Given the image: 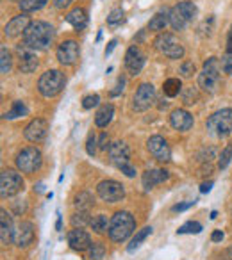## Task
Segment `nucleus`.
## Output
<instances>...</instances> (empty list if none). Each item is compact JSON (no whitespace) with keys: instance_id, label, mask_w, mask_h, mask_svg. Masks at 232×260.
I'll list each match as a JSON object with an SVG mask.
<instances>
[{"instance_id":"obj_19","label":"nucleus","mask_w":232,"mask_h":260,"mask_svg":"<svg viewBox=\"0 0 232 260\" xmlns=\"http://www.w3.org/2000/svg\"><path fill=\"white\" fill-rule=\"evenodd\" d=\"M29 25H31L29 16L23 13V15H18V16H15L13 20H9L8 25L4 27V34L8 38H16V36H20V34L25 32V29Z\"/></svg>"},{"instance_id":"obj_28","label":"nucleus","mask_w":232,"mask_h":260,"mask_svg":"<svg viewBox=\"0 0 232 260\" xmlns=\"http://www.w3.org/2000/svg\"><path fill=\"white\" fill-rule=\"evenodd\" d=\"M175 8H177L179 11H181V15L184 16L186 22H188V23L195 20V16H196V6L193 4V2H188V0H186V2H179V4L175 6Z\"/></svg>"},{"instance_id":"obj_15","label":"nucleus","mask_w":232,"mask_h":260,"mask_svg":"<svg viewBox=\"0 0 232 260\" xmlns=\"http://www.w3.org/2000/svg\"><path fill=\"white\" fill-rule=\"evenodd\" d=\"M145 54L139 50L138 47H131L125 54V66H127L129 73L131 75H138L139 72L143 70L145 66Z\"/></svg>"},{"instance_id":"obj_2","label":"nucleus","mask_w":232,"mask_h":260,"mask_svg":"<svg viewBox=\"0 0 232 260\" xmlns=\"http://www.w3.org/2000/svg\"><path fill=\"white\" fill-rule=\"evenodd\" d=\"M136 230V219L132 217L131 212H116L111 219V226H109V237L114 242H124L132 235Z\"/></svg>"},{"instance_id":"obj_46","label":"nucleus","mask_w":232,"mask_h":260,"mask_svg":"<svg viewBox=\"0 0 232 260\" xmlns=\"http://www.w3.org/2000/svg\"><path fill=\"white\" fill-rule=\"evenodd\" d=\"M124 86H125V79H124V77H120V79H118V82H116V87L111 91V96H118V94L124 91Z\"/></svg>"},{"instance_id":"obj_37","label":"nucleus","mask_w":232,"mask_h":260,"mask_svg":"<svg viewBox=\"0 0 232 260\" xmlns=\"http://www.w3.org/2000/svg\"><path fill=\"white\" fill-rule=\"evenodd\" d=\"M200 232H202V224L196 223V221H188V223L179 228L177 234L184 235V234H200Z\"/></svg>"},{"instance_id":"obj_24","label":"nucleus","mask_w":232,"mask_h":260,"mask_svg":"<svg viewBox=\"0 0 232 260\" xmlns=\"http://www.w3.org/2000/svg\"><path fill=\"white\" fill-rule=\"evenodd\" d=\"M112 116H114V107H112L111 104H105L98 109L97 116H95V123H97V126L104 128V126H107L109 123H111Z\"/></svg>"},{"instance_id":"obj_35","label":"nucleus","mask_w":232,"mask_h":260,"mask_svg":"<svg viewBox=\"0 0 232 260\" xmlns=\"http://www.w3.org/2000/svg\"><path fill=\"white\" fill-rule=\"evenodd\" d=\"M230 160H232V145H228L227 148L221 150L220 157H218V168H220V170H225V168L230 164Z\"/></svg>"},{"instance_id":"obj_29","label":"nucleus","mask_w":232,"mask_h":260,"mask_svg":"<svg viewBox=\"0 0 232 260\" xmlns=\"http://www.w3.org/2000/svg\"><path fill=\"white\" fill-rule=\"evenodd\" d=\"M152 230H154L152 226H145V228H141V230H139V232H136L134 239H132L131 244H129V248H127L129 251L132 253V251H134V249H138L139 246H141V242L145 241V239L149 237L150 234H152Z\"/></svg>"},{"instance_id":"obj_25","label":"nucleus","mask_w":232,"mask_h":260,"mask_svg":"<svg viewBox=\"0 0 232 260\" xmlns=\"http://www.w3.org/2000/svg\"><path fill=\"white\" fill-rule=\"evenodd\" d=\"M168 23H170V11H166V9H164V11L157 13V15L150 20L149 29L150 30H163Z\"/></svg>"},{"instance_id":"obj_18","label":"nucleus","mask_w":232,"mask_h":260,"mask_svg":"<svg viewBox=\"0 0 232 260\" xmlns=\"http://www.w3.org/2000/svg\"><path fill=\"white\" fill-rule=\"evenodd\" d=\"M34 237H36V234H34V224L29 223V221L20 223L18 230H16V234H15L16 246H18V248H27V246L33 244Z\"/></svg>"},{"instance_id":"obj_44","label":"nucleus","mask_w":232,"mask_h":260,"mask_svg":"<svg viewBox=\"0 0 232 260\" xmlns=\"http://www.w3.org/2000/svg\"><path fill=\"white\" fill-rule=\"evenodd\" d=\"M118 170H120L122 173H125V175H127L129 178L136 177V168L132 166L131 162H129V164H124V166H120V168H118Z\"/></svg>"},{"instance_id":"obj_30","label":"nucleus","mask_w":232,"mask_h":260,"mask_svg":"<svg viewBox=\"0 0 232 260\" xmlns=\"http://www.w3.org/2000/svg\"><path fill=\"white\" fill-rule=\"evenodd\" d=\"M27 112H29L27 105L23 104L22 100H16L15 104H13L11 111L4 114V119H16V118H20V116H27Z\"/></svg>"},{"instance_id":"obj_5","label":"nucleus","mask_w":232,"mask_h":260,"mask_svg":"<svg viewBox=\"0 0 232 260\" xmlns=\"http://www.w3.org/2000/svg\"><path fill=\"white\" fill-rule=\"evenodd\" d=\"M220 59L216 57H209L206 62H204V70L198 75V86L202 87L207 93H214L220 84Z\"/></svg>"},{"instance_id":"obj_9","label":"nucleus","mask_w":232,"mask_h":260,"mask_svg":"<svg viewBox=\"0 0 232 260\" xmlns=\"http://www.w3.org/2000/svg\"><path fill=\"white\" fill-rule=\"evenodd\" d=\"M97 194L107 203H118L125 198V189L116 180H102L97 185Z\"/></svg>"},{"instance_id":"obj_8","label":"nucleus","mask_w":232,"mask_h":260,"mask_svg":"<svg viewBox=\"0 0 232 260\" xmlns=\"http://www.w3.org/2000/svg\"><path fill=\"white\" fill-rule=\"evenodd\" d=\"M23 189V178L20 173L13 170H6L0 175V196L2 198H11L18 194Z\"/></svg>"},{"instance_id":"obj_39","label":"nucleus","mask_w":232,"mask_h":260,"mask_svg":"<svg viewBox=\"0 0 232 260\" xmlns=\"http://www.w3.org/2000/svg\"><path fill=\"white\" fill-rule=\"evenodd\" d=\"M122 22H124V11H122V9H112L107 16V25L116 27V25H120Z\"/></svg>"},{"instance_id":"obj_50","label":"nucleus","mask_w":232,"mask_h":260,"mask_svg":"<svg viewBox=\"0 0 232 260\" xmlns=\"http://www.w3.org/2000/svg\"><path fill=\"white\" fill-rule=\"evenodd\" d=\"M220 260H232V246L220 253Z\"/></svg>"},{"instance_id":"obj_33","label":"nucleus","mask_w":232,"mask_h":260,"mask_svg":"<svg viewBox=\"0 0 232 260\" xmlns=\"http://www.w3.org/2000/svg\"><path fill=\"white\" fill-rule=\"evenodd\" d=\"M170 25L173 27L175 30H182L186 25H188L186 18L181 15V11H179L177 8H171L170 9Z\"/></svg>"},{"instance_id":"obj_45","label":"nucleus","mask_w":232,"mask_h":260,"mask_svg":"<svg viewBox=\"0 0 232 260\" xmlns=\"http://www.w3.org/2000/svg\"><path fill=\"white\" fill-rule=\"evenodd\" d=\"M196 93L193 89H186V93H184V104H188V105H191V104H195V100H196Z\"/></svg>"},{"instance_id":"obj_31","label":"nucleus","mask_w":232,"mask_h":260,"mask_svg":"<svg viewBox=\"0 0 232 260\" xmlns=\"http://www.w3.org/2000/svg\"><path fill=\"white\" fill-rule=\"evenodd\" d=\"M48 0H22L20 2V9H22V13H34V11H40V9H43L45 6H47Z\"/></svg>"},{"instance_id":"obj_53","label":"nucleus","mask_w":232,"mask_h":260,"mask_svg":"<svg viewBox=\"0 0 232 260\" xmlns=\"http://www.w3.org/2000/svg\"><path fill=\"white\" fill-rule=\"evenodd\" d=\"M211 187H213V182H206V184L200 185V192H204V194H206V192L211 191Z\"/></svg>"},{"instance_id":"obj_22","label":"nucleus","mask_w":232,"mask_h":260,"mask_svg":"<svg viewBox=\"0 0 232 260\" xmlns=\"http://www.w3.org/2000/svg\"><path fill=\"white\" fill-rule=\"evenodd\" d=\"M170 178V173H168L166 170H149L143 173V187L147 189V191H150V189L154 187V185L157 184H163L164 180H168Z\"/></svg>"},{"instance_id":"obj_48","label":"nucleus","mask_w":232,"mask_h":260,"mask_svg":"<svg viewBox=\"0 0 232 260\" xmlns=\"http://www.w3.org/2000/svg\"><path fill=\"white\" fill-rule=\"evenodd\" d=\"M98 146H100V150H109V138H107V134H102L100 136V143H98Z\"/></svg>"},{"instance_id":"obj_34","label":"nucleus","mask_w":232,"mask_h":260,"mask_svg":"<svg viewBox=\"0 0 232 260\" xmlns=\"http://www.w3.org/2000/svg\"><path fill=\"white\" fill-rule=\"evenodd\" d=\"M0 72L9 73L11 72V54L6 47L0 48Z\"/></svg>"},{"instance_id":"obj_43","label":"nucleus","mask_w":232,"mask_h":260,"mask_svg":"<svg viewBox=\"0 0 232 260\" xmlns=\"http://www.w3.org/2000/svg\"><path fill=\"white\" fill-rule=\"evenodd\" d=\"M86 152H88V155H91V157H93V155H95V152H97V138H95L93 134H91L90 138H88Z\"/></svg>"},{"instance_id":"obj_38","label":"nucleus","mask_w":232,"mask_h":260,"mask_svg":"<svg viewBox=\"0 0 232 260\" xmlns=\"http://www.w3.org/2000/svg\"><path fill=\"white\" fill-rule=\"evenodd\" d=\"M104 255H105L104 244H102V242H93L91 248H90V255H88V258L90 260H100V258H104Z\"/></svg>"},{"instance_id":"obj_49","label":"nucleus","mask_w":232,"mask_h":260,"mask_svg":"<svg viewBox=\"0 0 232 260\" xmlns=\"http://www.w3.org/2000/svg\"><path fill=\"white\" fill-rule=\"evenodd\" d=\"M70 4H72V0H54V6L57 9H65V8H68Z\"/></svg>"},{"instance_id":"obj_6","label":"nucleus","mask_w":232,"mask_h":260,"mask_svg":"<svg viewBox=\"0 0 232 260\" xmlns=\"http://www.w3.org/2000/svg\"><path fill=\"white\" fill-rule=\"evenodd\" d=\"M41 162H43V157L36 146H27L16 155V168L22 173H36L41 168Z\"/></svg>"},{"instance_id":"obj_55","label":"nucleus","mask_w":232,"mask_h":260,"mask_svg":"<svg viewBox=\"0 0 232 260\" xmlns=\"http://www.w3.org/2000/svg\"><path fill=\"white\" fill-rule=\"evenodd\" d=\"M13 2H22V0H13Z\"/></svg>"},{"instance_id":"obj_51","label":"nucleus","mask_w":232,"mask_h":260,"mask_svg":"<svg viewBox=\"0 0 232 260\" xmlns=\"http://www.w3.org/2000/svg\"><path fill=\"white\" fill-rule=\"evenodd\" d=\"M116 45H118V41H116V40L109 41V43H107V48H105V57H107V55H111V52L116 48Z\"/></svg>"},{"instance_id":"obj_23","label":"nucleus","mask_w":232,"mask_h":260,"mask_svg":"<svg viewBox=\"0 0 232 260\" xmlns=\"http://www.w3.org/2000/svg\"><path fill=\"white\" fill-rule=\"evenodd\" d=\"M66 22L70 23V25L73 27V29L79 32V30H82L84 27L88 25V15L86 11H84L82 8H75L72 9V11L68 13V16H66Z\"/></svg>"},{"instance_id":"obj_7","label":"nucleus","mask_w":232,"mask_h":260,"mask_svg":"<svg viewBox=\"0 0 232 260\" xmlns=\"http://www.w3.org/2000/svg\"><path fill=\"white\" fill-rule=\"evenodd\" d=\"M154 45L156 48L161 52V54L168 55L170 59H181L184 55V47L175 40L173 34L170 32H161L159 36L154 40Z\"/></svg>"},{"instance_id":"obj_32","label":"nucleus","mask_w":232,"mask_h":260,"mask_svg":"<svg viewBox=\"0 0 232 260\" xmlns=\"http://www.w3.org/2000/svg\"><path fill=\"white\" fill-rule=\"evenodd\" d=\"M181 89H182V84H181V80H179V79H168L166 82L163 84L164 94H166V96H170V98L177 96V94L181 93Z\"/></svg>"},{"instance_id":"obj_36","label":"nucleus","mask_w":232,"mask_h":260,"mask_svg":"<svg viewBox=\"0 0 232 260\" xmlns=\"http://www.w3.org/2000/svg\"><path fill=\"white\" fill-rule=\"evenodd\" d=\"M88 223H91L90 214L84 212V210H79V212H75V214L72 216V224H73L75 228H82L84 224H88Z\"/></svg>"},{"instance_id":"obj_41","label":"nucleus","mask_w":232,"mask_h":260,"mask_svg":"<svg viewBox=\"0 0 232 260\" xmlns=\"http://www.w3.org/2000/svg\"><path fill=\"white\" fill-rule=\"evenodd\" d=\"M98 102H100V96H98V94H88V96L82 98V107L84 109H93L98 105Z\"/></svg>"},{"instance_id":"obj_21","label":"nucleus","mask_w":232,"mask_h":260,"mask_svg":"<svg viewBox=\"0 0 232 260\" xmlns=\"http://www.w3.org/2000/svg\"><path fill=\"white\" fill-rule=\"evenodd\" d=\"M170 123L175 130L186 132V130H189L193 126V116L188 111H184V109H177V111L171 112Z\"/></svg>"},{"instance_id":"obj_26","label":"nucleus","mask_w":232,"mask_h":260,"mask_svg":"<svg viewBox=\"0 0 232 260\" xmlns=\"http://www.w3.org/2000/svg\"><path fill=\"white\" fill-rule=\"evenodd\" d=\"M73 205H75L77 210H84V212H88V210L93 207V196L86 191L79 192V194L75 196V200H73Z\"/></svg>"},{"instance_id":"obj_4","label":"nucleus","mask_w":232,"mask_h":260,"mask_svg":"<svg viewBox=\"0 0 232 260\" xmlns=\"http://www.w3.org/2000/svg\"><path fill=\"white\" fill-rule=\"evenodd\" d=\"M65 84H66L65 73H61L59 70H48L38 80V89H40V93L45 98H52L61 93Z\"/></svg>"},{"instance_id":"obj_40","label":"nucleus","mask_w":232,"mask_h":260,"mask_svg":"<svg viewBox=\"0 0 232 260\" xmlns=\"http://www.w3.org/2000/svg\"><path fill=\"white\" fill-rule=\"evenodd\" d=\"M221 70H223L227 75H232V52H227L223 57L220 59Z\"/></svg>"},{"instance_id":"obj_11","label":"nucleus","mask_w":232,"mask_h":260,"mask_svg":"<svg viewBox=\"0 0 232 260\" xmlns=\"http://www.w3.org/2000/svg\"><path fill=\"white\" fill-rule=\"evenodd\" d=\"M154 100H156V89H154V86L152 84H141L134 94L132 109H134V111H139V112L147 111V109L154 104Z\"/></svg>"},{"instance_id":"obj_3","label":"nucleus","mask_w":232,"mask_h":260,"mask_svg":"<svg viewBox=\"0 0 232 260\" xmlns=\"http://www.w3.org/2000/svg\"><path fill=\"white\" fill-rule=\"evenodd\" d=\"M206 128L214 138H227L232 134V109H221L209 116Z\"/></svg>"},{"instance_id":"obj_54","label":"nucleus","mask_w":232,"mask_h":260,"mask_svg":"<svg viewBox=\"0 0 232 260\" xmlns=\"http://www.w3.org/2000/svg\"><path fill=\"white\" fill-rule=\"evenodd\" d=\"M227 52H232V30H230V34H228V50Z\"/></svg>"},{"instance_id":"obj_27","label":"nucleus","mask_w":232,"mask_h":260,"mask_svg":"<svg viewBox=\"0 0 232 260\" xmlns=\"http://www.w3.org/2000/svg\"><path fill=\"white\" fill-rule=\"evenodd\" d=\"M90 226L93 228L97 234H105V232L109 230V226H111V221L107 219L105 214H98V216H95L93 219H91Z\"/></svg>"},{"instance_id":"obj_47","label":"nucleus","mask_w":232,"mask_h":260,"mask_svg":"<svg viewBox=\"0 0 232 260\" xmlns=\"http://www.w3.org/2000/svg\"><path fill=\"white\" fill-rule=\"evenodd\" d=\"M195 205V202H188V203H179V205L173 207V212H182V210L189 209V207Z\"/></svg>"},{"instance_id":"obj_16","label":"nucleus","mask_w":232,"mask_h":260,"mask_svg":"<svg viewBox=\"0 0 232 260\" xmlns=\"http://www.w3.org/2000/svg\"><path fill=\"white\" fill-rule=\"evenodd\" d=\"M129 157H131V150H129V146L124 141H116L109 146V159H111V162L116 168L129 164Z\"/></svg>"},{"instance_id":"obj_10","label":"nucleus","mask_w":232,"mask_h":260,"mask_svg":"<svg viewBox=\"0 0 232 260\" xmlns=\"http://www.w3.org/2000/svg\"><path fill=\"white\" fill-rule=\"evenodd\" d=\"M16 54H18V68L22 73H33L38 68V55L34 54V48H31L29 45H18Z\"/></svg>"},{"instance_id":"obj_42","label":"nucleus","mask_w":232,"mask_h":260,"mask_svg":"<svg viewBox=\"0 0 232 260\" xmlns=\"http://www.w3.org/2000/svg\"><path fill=\"white\" fill-rule=\"evenodd\" d=\"M181 73H182V77H191L193 73H195V64H193V61H184L181 64Z\"/></svg>"},{"instance_id":"obj_1","label":"nucleus","mask_w":232,"mask_h":260,"mask_svg":"<svg viewBox=\"0 0 232 260\" xmlns=\"http://www.w3.org/2000/svg\"><path fill=\"white\" fill-rule=\"evenodd\" d=\"M54 41V27L47 22H31L23 32V43L34 50H47Z\"/></svg>"},{"instance_id":"obj_20","label":"nucleus","mask_w":232,"mask_h":260,"mask_svg":"<svg viewBox=\"0 0 232 260\" xmlns=\"http://www.w3.org/2000/svg\"><path fill=\"white\" fill-rule=\"evenodd\" d=\"M0 241L2 244L8 246L15 241V226H13V219L6 210L0 212Z\"/></svg>"},{"instance_id":"obj_17","label":"nucleus","mask_w":232,"mask_h":260,"mask_svg":"<svg viewBox=\"0 0 232 260\" xmlns=\"http://www.w3.org/2000/svg\"><path fill=\"white\" fill-rule=\"evenodd\" d=\"M68 244L72 246L75 251H86V249L91 248V239L82 228H73L68 234Z\"/></svg>"},{"instance_id":"obj_13","label":"nucleus","mask_w":232,"mask_h":260,"mask_svg":"<svg viewBox=\"0 0 232 260\" xmlns=\"http://www.w3.org/2000/svg\"><path fill=\"white\" fill-rule=\"evenodd\" d=\"M147 148L149 152L156 157L159 162H168L171 157V152H170V146H168L166 139L161 138V136H152L147 143Z\"/></svg>"},{"instance_id":"obj_52","label":"nucleus","mask_w":232,"mask_h":260,"mask_svg":"<svg viewBox=\"0 0 232 260\" xmlns=\"http://www.w3.org/2000/svg\"><path fill=\"white\" fill-rule=\"evenodd\" d=\"M221 239H223V232L221 230L213 232V235H211V241H214V242H220Z\"/></svg>"},{"instance_id":"obj_14","label":"nucleus","mask_w":232,"mask_h":260,"mask_svg":"<svg viewBox=\"0 0 232 260\" xmlns=\"http://www.w3.org/2000/svg\"><path fill=\"white\" fill-rule=\"evenodd\" d=\"M47 132H48V123L41 118H36L25 126V139L31 143H40L47 138Z\"/></svg>"},{"instance_id":"obj_12","label":"nucleus","mask_w":232,"mask_h":260,"mask_svg":"<svg viewBox=\"0 0 232 260\" xmlns=\"http://www.w3.org/2000/svg\"><path fill=\"white\" fill-rule=\"evenodd\" d=\"M55 55H57L61 64H65V66L75 64L77 59H79V45H77V41H73V40L63 41V43L59 45Z\"/></svg>"}]
</instances>
